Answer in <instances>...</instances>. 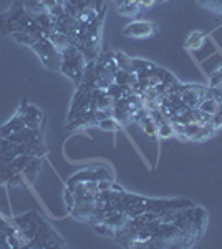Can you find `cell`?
<instances>
[{"label": "cell", "mask_w": 222, "mask_h": 249, "mask_svg": "<svg viewBox=\"0 0 222 249\" xmlns=\"http://www.w3.org/2000/svg\"><path fill=\"white\" fill-rule=\"evenodd\" d=\"M157 32L156 29V23L148 22V20H135L131 22L130 25L124 29V35L131 38H149L151 35H154Z\"/></svg>", "instance_id": "cell-4"}, {"label": "cell", "mask_w": 222, "mask_h": 249, "mask_svg": "<svg viewBox=\"0 0 222 249\" xmlns=\"http://www.w3.org/2000/svg\"><path fill=\"white\" fill-rule=\"evenodd\" d=\"M115 60L120 70L135 71V62H133V58L128 57L126 53H123V52H115Z\"/></svg>", "instance_id": "cell-10"}, {"label": "cell", "mask_w": 222, "mask_h": 249, "mask_svg": "<svg viewBox=\"0 0 222 249\" xmlns=\"http://www.w3.org/2000/svg\"><path fill=\"white\" fill-rule=\"evenodd\" d=\"M32 48L37 52V55L47 68H50V70H60V67H62V52L50 42V38L48 37L38 38Z\"/></svg>", "instance_id": "cell-2"}, {"label": "cell", "mask_w": 222, "mask_h": 249, "mask_svg": "<svg viewBox=\"0 0 222 249\" xmlns=\"http://www.w3.org/2000/svg\"><path fill=\"white\" fill-rule=\"evenodd\" d=\"M204 43V34L201 32H192L188 37V42H186V47L191 48V50H199Z\"/></svg>", "instance_id": "cell-11"}, {"label": "cell", "mask_w": 222, "mask_h": 249, "mask_svg": "<svg viewBox=\"0 0 222 249\" xmlns=\"http://www.w3.org/2000/svg\"><path fill=\"white\" fill-rule=\"evenodd\" d=\"M63 198H65V206H67V211H71L73 210V206L76 204V199L73 196V193H71L70 190H65V193H63Z\"/></svg>", "instance_id": "cell-13"}, {"label": "cell", "mask_w": 222, "mask_h": 249, "mask_svg": "<svg viewBox=\"0 0 222 249\" xmlns=\"http://www.w3.org/2000/svg\"><path fill=\"white\" fill-rule=\"evenodd\" d=\"M96 126H98L100 130H103V131H116L121 124L118 123V120H116L115 116H106V118L100 120V123L96 124Z\"/></svg>", "instance_id": "cell-12"}, {"label": "cell", "mask_w": 222, "mask_h": 249, "mask_svg": "<svg viewBox=\"0 0 222 249\" xmlns=\"http://www.w3.org/2000/svg\"><path fill=\"white\" fill-rule=\"evenodd\" d=\"M222 82V68L216 71V73L212 75V85H216V83H221Z\"/></svg>", "instance_id": "cell-15"}, {"label": "cell", "mask_w": 222, "mask_h": 249, "mask_svg": "<svg viewBox=\"0 0 222 249\" xmlns=\"http://www.w3.org/2000/svg\"><path fill=\"white\" fill-rule=\"evenodd\" d=\"M121 2H128V3H139V5H141V0H121Z\"/></svg>", "instance_id": "cell-16"}, {"label": "cell", "mask_w": 222, "mask_h": 249, "mask_svg": "<svg viewBox=\"0 0 222 249\" xmlns=\"http://www.w3.org/2000/svg\"><path fill=\"white\" fill-rule=\"evenodd\" d=\"M212 126L216 128V130H221L222 128V110L217 115L212 116Z\"/></svg>", "instance_id": "cell-14"}, {"label": "cell", "mask_w": 222, "mask_h": 249, "mask_svg": "<svg viewBox=\"0 0 222 249\" xmlns=\"http://www.w3.org/2000/svg\"><path fill=\"white\" fill-rule=\"evenodd\" d=\"M20 113L23 116L25 128H28V130H40L42 128L43 113L35 105H28L27 102H23L22 108H20Z\"/></svg>", "instance_id": "cell-5"}, {"label": "cell", "mask_w": 222, "mask_h": 249, "mask_svg": "<svg viewBox=\"0 0 222 249\" xmlns=\"http://www.w3.org/2000/svg\"><path fill=\"white\" fill-rule=\"evenodd\" d=\"M23 128H25V123H23V116L18 110L9 122L0 126V136H2V138H7V136H10L14 133H18V131L23 130Z\"/></svg>", "instance_id": "cell-6"}, {"label": "cell", "mask_w": 222, "mask_h": 249, "mask_svg": "<svg viewBox=\"0 0 222 249\" xmlns=\"http://www.w3.org/2000/svg\"><path fill=\"white\" fill-rule=\"evenodd\" d=\"M85 68H86V60H85L83 53L75 45H70L62 52V67L60 71L67 75L75 82L76 87H82Z\"/></svg>", "instance_id": "cell-1"}, {"label": "cell", "mask_w": 222, "mask_h": 249, "mask_svg": "<svg viewBox=\"0 0 222 249\" xmlns=\"http://www.w3.org/2000/svg\"><path fill=\"white\" fill-rule=\"evenodd\" d=\"M10 37L15 40L17 43L20 45H25V47H34L35 42H37V37H35L34 34H30V32H25V30H18V32H14V34H10Z\"/></svg>", "instance_id": "cell-8"}, {"label": "cell", "mask_w": 222, "mask_h": 249, "mask_svg": "<svg viewBox=\"0 0 222 249\" xmlns=\"http://www.w3.org/2000/svg\"><path fill=\"white\" fill-rule=\"evenodd\" d=\"M207 95H211V88H204L199 85H181V96H183V103L186 108L197 110L199 103Z\"/></svg>", "instance_id": "cell-3"}, {"label": "cell", "mask_w": 222, "mask_h": 249, "mask_svg": "<svg viewBox=\"0 0 222 249\" xmlns=\"http://www.w3.org/2000/svg\"><path fill=\"white\" fill-rule=\"evenodd\" d=\"M143 7L139 3H128V2H121L118 5V12L123 17H130V18H135L136 15L141 14Z\"/></svg>", "instance_id": "cell-9"}, {"label": "cell", "mask_w": 222, "mask_h": 249, "mask_svg": "<svg viewBox=\"0 0 222 249\" xmlns=\"http://www.w3.org/2000/svg\"><path fill=\"white\" fill-rule=\"evenodd\" d=\"M197 110H199L201 113L207 115V116H214V115H217L222 110V107L212 95H207L203 102L199 103V108H197Z\"/></svg>", "instance_id": "cell-7"}]
</instances>
